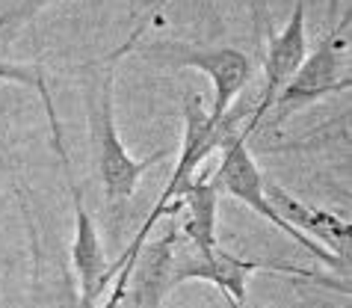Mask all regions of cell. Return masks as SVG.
<instances>
[{
    "label": "cell",
    "instance_id": "6da1fadb",
    "mask_svg": "<svg viewBox=\"0 0 352 308\" xmlns=\"http://www.w3.org/2000/svg\"><path fill=\"white\" fill-rule=\"evenodd\" d=\"M136 36H140V30L128 36V42L122 48H116L113 54H107L104 59H98V63L86 68V74H89V83H86V113H89L92 163L98 178H101L104 198L113 214H119L131 202V196L140 187V178L151 166H157L169 157L166 148H157L154 154L140 161V157H133L124 148L119 131H116V65H119L122 57L131 54V48L136 45Z\"/></svg>",
    "mask_w": 352,
    "mask_h": 308
},
{
    "label": "cell",
    "instance_id": "7a4b0ae2",
    "mask_svg": "<svg viewBox=\"0 0 352 308\" xmlns=\"http://www.w3.org/2000/svg\"><path fill=\"white\" fill-rule=\"evenodd\" d=\"M240 116H243L240 110H228V113L222 116V122H213L210 113L204 110V104H201L199 95H187V98H184V140H181L178 161H175V169H172L169 181H166L163 193L157 196V202H154L148 216H145V223L140 225V232L133 234V240L128 243V249L119 255V261L110 267L113 294H110V300L104 302V308H119L122 296H128V273H131V264H133L136 252L142 249L145 237L151 234V228L157 225L160 220L169 216L172 202L184 190H187L195 178H199L201 163L208 161L213 152H219L222 143L234 134V127H237Z\"/></svg>",
    "mask_w": 352,
    "mask_h": 308
},
{
    "label": "cell",
    "instance_id": "3957f363",
    "mask_svg": "<svg viewBox=\"0 0 352 308\" xmlns=\"http://www.w3.org/2000/svg\"><path fill=\"white\" fill-rule=\"evenodd\" d=\"M349 12H340L338 21L329 24V33L320 39V45L302 59V65L276 95V101L270 107V110H276L272 127H278L290 116L308 110V107L326 101L331 95L349 92Z\"/></svg>",
    "mask_w": 352,
    "mask_h": 308
},
{
    "label": "cell",
    "instance_id": "277c9868",
    "mask_svg": "<svg viewBox=\"0 0 352 308\" xmlns=\"http://www.w3.org/2000/svg\"><path fill=\"white\" fill-rule=\"evenodd\" d=\"M219 152H222V161L210 175L213 184H217V190H219V196H228V198H234V202L246 205L249 211H255L258 216H263L272 228H278L290 243H296L299 249H305L311 258H317L322 267L338 270L346 279L349 264H344L340 258H335L329 249H322L320 243L311 240V237L296 232L290 223H285L276 211H272V205L267 198V175L261 172V166L255 163V157H252V152H249V136L243 131H234L228 140L222 143Z\"/></svg>",
    "mask_w": 352,
    "mask_h": 308
},
{
    "label": "cell",
    "instance_id": "5b68a950",
    "mask_svg": "<svg viewBox=\"0 0 352 308\" xmlns=\"http://www.w3.org/2000/svg\"><path fill=\"white\" fill-rule=\"evenodd\" d=\"M148 54L160 57L163 63H169L175 68H199L201 74L210 77L213 107L208 113L213 122H222V116L231 110L234 98L252 83V74H255V65H252L249 54H243L240 48H228V45L195 48V45H178V42H160Z\"/></svg>",
    "mask_w": 352,
    "mask_h": 308
},
{
    "label": "cell",
    "instance_id": "8992f818",
    "mask_svg": "<svg viewBox=\"0 0 352 308\" xmlns=\"http://www.w3.org/2000/svg\"><path fill=\"white\" fill-rule=\"evenodd\" d=\"M305 12L308 0H293L287 24L278 30L270 27V15H263V27H267V51H263V92L261 101L252 107L249 122L243 127V134L252 136L263 122V116L270 113L276 95L285 89V83L293 77V72L302 65V59L308 57V30H305Z\"/></svg>",
    "mask_w": 352,
    "mask_h": 308
},
{
    "label": "cell",
    "instance_id": "52a82bcc",
    "mask_svg": "<svg viewBox=\"0 0 352 308\" xmlns=\"http://www.w3.org/2000/svg\"><path fill=\"white\" fill-rule=\"evenodd\" d=\"M258 270H285V267L246 261V258L225 252L222 246L213 252H199L184 243L178 234L175 255H172V287H178L184 282H208L219 287L231 308H246V287Z\"/></svg>",
    "mask_w": 352,
    "mask_h": 308
},
{
    "label": "cell",
    "instance_id": "ba28073f",
    "mask_svg": "<svg viewBox=\"0 0 352 308\" xmlns=\"http://www.w3.org/2000/svg\"><path fill=\"white\" fill-rule=\"evenodd\" d=\"M68 175V190H72L74 202V240H72V264L77 273V285H80V305L83 308H98L104 291L110 287V264H107V252L98 234V225L92 214L83 205V193L74 184L72 169L65 166Z\"/></svg>",
    "mask_w": 352,
    "mask_h": 308
},
{
    "label": "cell",
    "instance_id": "9c48e42d",
    "mask_svg": "<svg viewBox=\"0 0 352 308\" xmlns=\"http://www.w3.org/2000/svg\"><path fill=\"white\" fill-rule=\"evenodd\" d=\"M267 198L281 220L290 223L296 232L311 237L314 243H320L322 249H329L335 258H340L344 264H349V249H352V228L346 220H340L331 211H322L308 202H299L293 193H287L285 187H278L276 181L267 178Z\"/></svg>",
    "mask_w": 352,
    "mask_h": 308
},
{
    "label": "cell",
    "instance_id": "30bf717a",
    "mask_svg": "<svg viewBox=\"0 0 352 308\" xmlns=\"http://www.w3.org/2000/svg\"><path fill=\"white\" fill-rule=\"evenodd\" d=\"M166 232L151 243H142L136 252L128 287L136 300V308H160L166 294L172 291V255L175 243H178V216H166Z\"/></svg>",
    "mask_w": 352,
    "mask_h": 308
},
{
    "label": "cell",
    "instance_id": "8fae6325",
    "mask_svg": "<svg viewBox=\"0 0 352 308\" xmlns=\"http://www.w3.org/2000/svg\"><path fill=\"white\" fill-rule=\"evenodd\" d=\"M184 214L178 220V234L181 240L199 252H213L219 249L217 237V220H219V190L213 178H195V181L184 190L169 207V216Z\"/></svg>",
    "mask_w": 352,
    "mask_h": 308
},
{
    "label": "cell",
    "instance_id": "7c38bea8",
    "mask_svg": "<svg viewBox=\"0 0 352 308\" xmlns=\"http://www.w3.org/2000/svg\"><path fill=\"white\" fill-rule=\"evenodd\" d=\"M9 42V36L0 33V81L6 83H18V86H30L33 92L38 95L42 101L47 119H51V140H54V148L60 154V161L68 163V154H65V145H63V127H60V119H56V110H54V98H51V89L45 83V74L38 65H21L15 59L3 57V45Z\"/></svg>",
    "mask_w": 352,
    "mask_h": 308
},
{
    "label": "cell",
    "instance_id": "4fadbf2b",
    "mask_svg": "<svg viewBox=\"0 0 352 308\" xmlns=\"http://www.w3.org/2000/svg\"><path fill=\"white\" fill-rule=\"evenodd\" d=\"M56 3V0H9V6L0 15V33L12 39L24 24H30L33 18L42 12L45 6ZM131 3H140V0H131Z\"/></svg>",
    "mask_w": 352,
    "mask_h": 308
},
{
    "label": "cell",
    "instance_id": "5bb4252c",
    "mask_svg": "<svg viewBox=\"0 0 352 308\" xmlns=\"http://www.w3.org/2000/svg\"><path fill=\"white\" fill-rule=\"evenodd\" d=\"M340 15V0H329V24H335Z\"/></svg>",
    "mask_w": 352,
    "mask_h": 308
},
{
    "label": "cell",
    "instance_id": "9a60e30c",
    "mask_svg": "<svg viewBox=\"0 0 352 308\" xmlns=\"http://www.w3.org/2000/svg\"><path fill=\"white\" fill-rule=\"evenodd\" d=\"M322 308H331V305H322Z\"/></svg>",
    "mask_w": 352,
    "mask_h": 308
},
{
    "label": "cell",
    "instance_id": "2e32d148",
    "mask_svg": "<svg viewBox=\"0 0 352 308\" xmlns=\"http://www.w3.org/2000/svg\"><path fill=\"white\" fill-rule=\"evenodd\" d=\"M258 9H261V0H258Z\"/></svg>",
    "mask_w": 352,
    "mask_h": 308
},
{
    "label": "cell",
    "instance_id": "e0dca14e",
    "mask_svg": "<svg viewBox=\"0 0 352 308\" xmlns=\"http://www.w3.org/2000/svg\"><path fill=\"white\" fill-rule=\"evenodd\" d=\"M77 308H83V305H77Z\"/></svg>",
    "mask_w": 352,
    "mask_h": 308
}]
</instances>
